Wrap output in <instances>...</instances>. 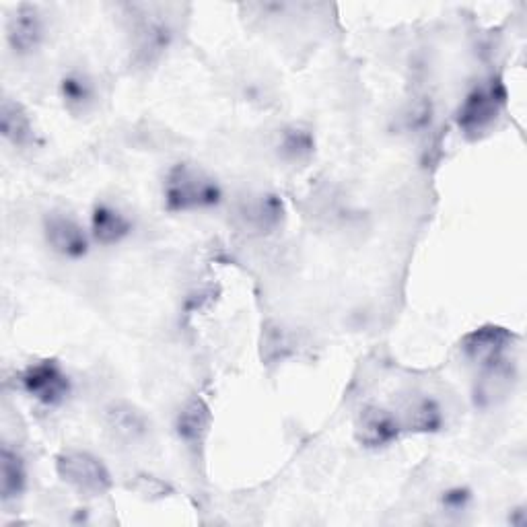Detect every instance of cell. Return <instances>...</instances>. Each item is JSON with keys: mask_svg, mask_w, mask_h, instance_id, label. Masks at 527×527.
Returning <instances> with one entry per match:
<instances>
[{"mask_svg": "<svg viewBox=\"0 0 527 527\" xmlns=\"http://www.w3.org/2000/svg\"><path fill=\"white\" fill-rule=\"evenodd\" d=\"M60 95H62L64 105L68 110L81 112V110H87L89 105L93 103L95 87H93L91 79H87L85 75L70 73L60 83Z\"/></svg>", "mask_w": 527, "mask_h": 527, "instance_id": "13", "label": "cell"}, {"mask_svg": "<svg viewBox=\"0 0 527 527\" xmlns=\"http://www.w3.org/2000/svg\"><path fill=\"white\" fill-rule=\"evenodd\" d=\"M0 130L3 136L15 147H25L33 140V126L27 116V112L21 108L19 103H13L5 99L3 103V116H0Z\"/></svg>", "mask_w": 527, "mask_h": 527, "instance_id": "12", "label": "cell"}, {"mask_svg": "<svg viewBox=\"0 0 527 527\" xmlns=\"http://www.w3.org/2000/svg\"><path fill=\"white\" fill-rule=\"evenodd\" d=\"M208 410L200 400H194L178 418V433L184 441H200L208 431Z\"/></svg>", "mask_w": 527, "mask_h": 527, "instance_id": "16", "label": "cell"}, {"mask_svg": "<svg viewBox=\"0 0 527 527\" xmlns=\"http://www.w3.org/2000/svg\"><path fill=\"white\" fill-rule=\"evenodd\" d=\"M46 38V27L40 11L29 5H21L11 17L7 27V40L13 52L25 56L38 50Z\"/></svg>", "mask_w": 527, "mask_h": 527, "instance_id": "6", "label": "cell"}, {"mask_svg": "<svg viewBox=\"0 0 527 527\" xmlns=\"http://www.w3.org/2000/svg\"><path fill=\"white\" fill-rule=\"evenodd\" d=\"M505 103V89L499 81H490L488 85L476 87L458 112V124L464 132H482L501 112Z\"/></svg>", "mask_w": 527, "mask_h": 527, "instance_id": "4", "label": "cell"}, {"mask_svg": "<svg viewBox=\"0 0 527 527\" xmlns=\"http://www.w3.org/2000/svg\"><path fill=\"white\" fill-rule=\"evenodd\" d=\"M441 423H443V414L439 404L427 396L418 398L408 408L406 425L414 431H435L441 427Z\"/></svg>", "mask_w": 527, "mask_h": 527, "instance_id": "15", "label": "cell"}, {"mask_svg": "<svg viewBox=\"0 0 527 527\" xmlns=\"http://www.w3.org/2000/svg\"><path fill=\"white\" fill-rule=\"evenodd\" d=\"M221 200V186L204 169L180 163L169 171L165 182V204L171 213H192V210L213 208Z\"/></svg>", "mask_w": 527, "mask_h": 527, "instance_id": "1", "label": "cell"}, {"mask_svg": "<svg viewBox=\"0 0 527 527\" xmlns=\"http://www.w3.org/2000/svg\"><path fill=\"white\" fill-rule=\"evenodd\" d=\"M21 385L27 396L44 406H60L70 394V379L56 361L31 363L21 373Z\"/></svg>", "mask_w": 527, "mask_h": 527, "instance_id": "3", "label": "cell"}, {"mask_svg": "<svg viewBox=\"0 0 527 527\" xmlns=\"http://www.w3.org/2000/svg\"><path fill=\"white\" fill-rule=\"evenodd\" d=\"M0 478H3L0 480V493H3L5 503H11L23 495L27 484L25 464L21 455L9 445L3 447V472H0Z\"/></svg>", "mask_w": 527, "mask_h": 527, "instance_id": "11", "label": "cell"}, {"mask_svg": "<svg viewBox=\"0 0 527 527\" xmlns=\"http://www.w3.org/2000/svg\"><path fill=\"white\" fill-rule=\"evenodd\" d=\"M243 217L248 219V223L256 231H270L280 223V217H283V202L276 196H260L243 210Z\"/></svg>", "mask_w": 527, "mask_h": 527, "instance_id": "14", "label": "cell"}, {"mask_svg": "<svg viewBox=\"0 0 527 527\" xmlns=\"http://www.w3.org/2000/svg\"><path fill=\"white\" fill-rule=\"evenodd\" d=\"M359 441L365 447H383L394 443L402 433V423L396 414L377 406L365 408L359 425H357Z\"/></svg>", "mask_w": 527, "mask_h": 527, "instance_id": "8", "label": "cell"}, {"mask_svg": "<svg viewBox=\"0 0 527 527\" xmlns=\"http://www.w3.org/2000/svg\"><path fill=\"white\" fill-rule=\"evenodd\" d=\"M108 420H110V429L116 433V437L126 443L143 439L149 429L147 418L128 404H116L108 412Z\"/></svg>", "mask_w": 527, "mask_h": 527, "instance_id": "10", "label": "cell"}, {"mask_svg": "<svg viewBox=\"0 0 527 527\" xmlns=\"http://www.w3.org/2000/svg\"><path fill=\"white\" fill-rule=\"evenodd\" d=\"M468 501H470V493H468V490L466 488H451V490H447V495L443 497V503L449 507V509H453V511H460V509H464L466 505H468Z\"/></svg>", "mask_w": 527, "mask_h": 527, "instance_id": "17", "label": "cell"}, {"mask_svg": "<svg viewBox=\"0 0 527 527\" xmlns=\"http://www.w3.org/2000/svg\"><path fill=\"white\" fill-rule=\"evenodd\" d=\"M56 470L68 486L87 497H101L112 488L108 468L87 451H64L56 462Z\"/></svg>", "mask_w": 527, "mask_h": 527, "instance_id": "2", "label": "cell"}, {"mask_svg": "<svg viewBox=\"0 0 527 527\" xmlns=\"http://www.w3.org/2000/svg\"><path fill=\"white\" fill-rule=\"evenodd\" d=\"M509 340V334L490 328V330H478L466 340V353L474 363H480L484 367H497L501 363L505 344Z\"/></svg>", "mask_w": 527, "mask_h": 527, "instance_id": "9", "label": "cell"}, {"mask_svg": "<svg viewBox=\"0 0 527 527\" xmlns=\"http://www.w3.org/2000/svg\"><path fill=\"white\" fill-rule=\"evenodd\" d=\"M134 229L132 219L110 202H99L93 208L91 215V239L99 245H118L122 243Z\"/></svg>", "mask_w": 527, "mask_h": 527, "instance_id": "7", "label": "cell"}, {"mask_svg": "<svg viewBox=\"0 0 527 527\" xmlns=\"http://www.w3.org/2000/svg\"><path fill=\"white\" fill-rule=\"evenodd\" d=\"M44 235L50 250L66 260H81L87 256L91 245V231H87L77 219L52 213L44 223Z\"/></svg>", "mask_w": 527, "mask_h": 527, "instance_id": "5", "label": "cell"}]
</instances>
